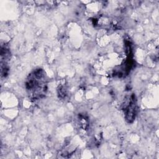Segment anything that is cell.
Listing matches in <instances>:
<instances>
[{"instance_id":"3957f363","label":"cell","mask_w":159,"mask_h":159,"mask_svg":"<svg viewBox=\"0 0 159 159\" xmlns=\"http://www.w3.org/2000/svg\"><path fill=\"white\" fill-rule=\"evenodd\" d=\"M58 94L61 96V97H64L66 96V89L64 86H61L59 89H58Z\"/></svg>"},{"instance_id":"7a4b0ae2","label":"cell","mask_w":159,"mask_h":159,"mask_svg":"<svg viewBox=\"0 0 159 159\" xmlns=\"http://www.w3.org/2000/svg\"><path fill=\"white\" fill-rule=\"evenodd\" d=\"M125 118L128 122H132L135 119L137 112V104L135 96L131 95L125 101L124 105Z\"/></svg>"},{"instance_id":"6da1fadb","label":"cell","mask_w":159,"mask_h":159,"mask_svg":"<svg viewBox=\"0 0 159 159\" xmlns=\"http://www.w3.org/2000/svg\"><path fill=\"white\" fill-rule=\"evenodd\" d=\"M25 88L32 99L37 100L45 96L47 91V83L42 69H36L29 75L25 81Z\"/></svg>"}]
</instances>
